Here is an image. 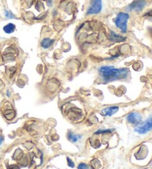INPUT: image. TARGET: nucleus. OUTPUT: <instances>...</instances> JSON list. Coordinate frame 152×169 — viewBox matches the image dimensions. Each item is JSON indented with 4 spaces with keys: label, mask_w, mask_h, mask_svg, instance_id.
Wrapping results in <instances>:
<instances>
[{
    "label": "nucleus",
    "mask_w": 152,
    "mask_h": 169,
    "mask_svg": "<svg viewBox=\"0 0 152 169\" xmlns=\"http://www.w3.org/2000/svg\"><path fill=\"white\" fill-rule=\"evenodd\" d=\"M99 73L105 82L123 79L128 77L129 70L128 68H115L113 66H102L99 68Z\"/></svg>",
    "instance_id": "obj_1"
},
{
    "label": "nucleus",
    "mask_w": 152,
    "mask_h": 169,
    "mask_svg": "<svg viewBox=\"0 0 152 169\" xmlns=\"http://www.w3.org/2000/svg\"><path fill=\"white\" fill-rule=\"evenodd\" d=\"M129 19V15L126 13L120 12L117 15V18L114 20L116 26L120 28L123 33H126L127 31V22Z\"/></svg>",
    "instance_id": "obj_2"
},
{
    "label": "nucleus",
    "mask_w": 152,
    "mask_h": 169,
    "mask_svg": "<svg viewBox=\"0 0 152 169\" xmlns=\"http://www.w3.org/2000/svg\"><path fill=\"white\" fill-rule=\"evenodd\" d=\"M152 129V115H151L144 122H141L138 124V125L134 128L136 132L140 134H144L148 132Z\"/></svg>",
    "instance_id": "obj_3"
},
{
    "label": "nucleus",
    "mask_w": 152,
    "mask_h": 169,
    "mask_svg": "<svg viewBox=\"0 0 152 169\" xmlns=\"http://www.w3.org/2000/svg\"><path fill=\"white\" fill-rule=\"evenodd\" d=\"M146 5V2L145 0H136L134 1L126 8V11H140L145 8Z\"/></svg>",
    "instance_id": "obj_4"
},
{
    "label": "nucleus",
    "mask_w": 152,
    "mask_h": 169,
    "mask_svg": "<svg viewBox=\"0 0 152 169\" xmlns=\"http://www.w3.org/2000/svg\"><path fill=\"white\" fill-rule=\"evenodd\" d=\"M102 0H93L91 5L87 11V14H97L102 11Z\"/></svg>",
    "instance_id": "obj_5"
},
{
    "label": "nucleus",
    "mask_w": 152,
    "mask_h": 169,
    "mask_svg": "<svg viewBox=\"0 0 152 169\" xmlns=\"http://www.w3.org/2000/svg\"><path fill=\"white\" fill-rule=\"evenodd\" d=\"M127 120L128 122L131 123V124L138 125L141 122L142 116H141V114H139V113L132 112L128 115Z\"/></svg>",
    "instance_id": "obj_6"
},
{
    "label": "nucleus",
    "mask_w": 152,
    "mask_h": 169,
    "mask_svg": "<svg viewBox=\"0 0 152 169\" xmlns=\"http://www.w3.org/2000/svg\"><path fill=\"white\" fill-rule=\"evenodd\" d=\"M119 108L117 106H111L106 108L101 111V114L104 117H111L118 111Z\"/></svg>",
    "instance_id": "obj_7"
},
{
    "label": "nucleus",
    "mask_w": 152,
    "mask_h": 169,
    "mask_svg": "<svg viewBox=\"0 0 152 169\" xmlns=\"http://www.w3.org/2000/svg\"><path fill=\"white\" fill-rule=\"evenodd\" d=\"M109 39L112 42H124L125 40V38L122 36L119 35V34H117L116 33H114V31H111V34L109 36Z\"/></svg>",
    "instance_id": "obj_8"
},
{
    "label": "nucleus",
    "mask_w": 152,
    "mask_h": 169,
    "mask_svg": "<svg viewBox=\"0 0 152 169\" xmlns=\"http://www.w3.org/2000/svg\"><path fill=\"white\" fill-rule=\"evenodd\" d=\"M54 40L51 39H49V38L43 39L42 41L41 42L42 47L43 48H45V49L50 48V47L52 45V44L54 43Z\"/></svg>",
    "instance_id": "obj_9"
},
{
    "label": "nucleus",
    "mask_w": 152,
    "mask_h": 169,
    "mask_svg": "<svg viewBox=\"0 0 152 169\" xmlns=\"http://www.w3.org/2000/svg\"><path fill=\"white\" fill-rule=\"evenodd\" d=\"M68 138L72 143H76V142L79 141L80 139L82 138V135L80 134H76L72 132H69L68 134Z\"/></svg>",
    "instance_id": "obj_10"
},
{
    "label": "nucleus",
    "mask_w": 152,
    "mask_h": 169,
    "mask_svg": "<svg viewBox=\"0 0 152 169\" xmlns=\"http://www.w3.org/2000/svg\"><path fill=\"white\" fill-rule=\"evenodd\" d=\"M15 28L16 26L14 25V24L9 23L4 27L3 30L6 34H11V33H13L14 31H15Z\"/></svg>",
    "instance_id": "obj_11"
},
{
    "label": "nucleus",
    "mask_w": 152,
    "mask_h": 169,
    "mask_svg": "<svg viewBox=\"0 0 152 169\" xmlns=\"http://www.w3.org/2000/svg\"><path fill=\"white\" fill-rule=\"evenodd\" d=\"M112 131H114V129H106V130H99L95 133L96 135L97 134H110Z\"/></svg>",
    "instance_id": "obj_12"
},
{
    "label": "nucleus",
    "mask_w": 152,
    "mask_h": 169,
    "mask_svg": "<svg viewBox=\"0 0 152 169\" xmlns=\"http://www.w3.org/2000/svg\"><path fill=\"white\" fill-rule=\"evenodd\" d=\"M78 169H92L89 165L85 163H80L78 165Z\"/></svg>",
    "instance_id": "obj_13"
},
{
    "label": "nucleus",
    "mask_w": 152,
    "mask_h": 169,
    "mask_svg": "<svg viewBox=\"0 0 152 169\" xmlns=\"http://www.w3.org/2000/svg\"><path fill=\"white\" fill-rule=\"evenodd\" d=\"M5 16L8 19H14V15L9 11H5Z\"/></svg>",
    "instance_id": "obj_14"
},
{
    "label": "nucleus",
    "mask_w": 152,
    "mask_h": 169,
    "mask_svg": "<svg viewBox=\"0 0 152 169\" xmlns=\"http://www.w3.org/2000/svg\"><path fill=\"white\" fill-rule=\"evenodd\" d=\"M67 160H68V165H69L71 168H74V163H73L72 160H71V159L69 158V157H67Z\"/></svg>",
    "instance_id": "obj_15"
},
{
    "label": "nucleus",
    "mask_w": 152,
    "mask_h": 169,
    "mask_svg": "<svg viewBox=\"0 0 152 169\" xmlns=\"http://www.w3.org/2000/svg\"><path fill=\"white\" fill-rule=\"evenodd\" d=\"M3 140H4V137H2V136H0V145H2V142H3Z\"/></svg>",
    "instance_id": "obj_16"
},
{
    "label": "nucleus",
    "mask_w": 152,
    "mask_h": 169,
    "mask_svg": "<svg viewBox=\"0 0 152 169\" xmlns=\"http://www.w3.org/2000/svg\"><path fill=\"white\" fill-rule=\"evenodd\" d=\"M51 2H52V0H48V5H49V6L51 5Z\"/></svg>",
    "instance_id": "obj_17"
}]
</instances>
